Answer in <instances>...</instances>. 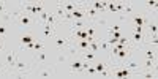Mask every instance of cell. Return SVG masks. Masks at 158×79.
<instances>
[{
  "label": "cell",
  "mask_w": 158,
  "mask_h": 79,
  "mask_svg": "<svg viewBox=\"0 0 158 79\" xmlns=\"http://www.w3.org/2000/svg\"><path fill=\"white\" fill-rule=\"evenodd\" d=\"M150 13H139V15H133L131 16V22L133 25H138V27H146L149 24V16Z\"/></svg>",
  "instance_id": "cell-1"
},
{
  "label": "cell",
  "mask_w": 158,
  "mask_h": 79,
  "mask_svg": "<svg viewBox=\"0 0 158 79\" xmlns=\"http://www.w3.org/2000/svg\"><path fill=\"white\" fill-rule=\"evenodd\" d=\"M70 38H65V36H56L54 35V40H52V44L57 51H63V48H68L70 46Z\"/></svg>",
  "instance_id": "cell-2"
},
{
  "label": "cell",
  "mask_w": 158,
  "mask_h": 79,
  "mask_svg": "<svg viewBox=\"0 0 158 79\" xmlns=\"http://www.w3.org/2000/svg\"><path fill=\"white\" fill-rule=\"evenodd\" d=\"M18 21H19V24L22 25V27L32 29V25H35V18L30 16V15H27V13H22V15L18 18Z\"/></svg>",
  "instance_id": "cell-3"
},
{
  "label": "cell",
  "mask_w": 158,
  "mask_h": 79,
  "mask_svg": "<svg viewBox=\"0 0 158 79\" xmlns=\"http://www.w3.org/2000/svg\"><path fill=\"white\" fill-rule=\"evenodd\" d=\"M16 62H18V54L16 52H8V54L5 56V67L8 68V70H11L13 67L16 65Z\"/></svg>",
  "instance_id": "cell-4"
},
{
  "label": "cell",
  "mask_w": 158,
  "mask_h": 79,
  "mask_svg": "<svg viewBox=\"0 0 158 79\" xmlns=\"http://www.w3.org/2000/svg\"><path fill=\"white\" fill-rule=\"evenodd\" d=\"M71 18H73V21H81V19H85L84 2H81V5H79L76 10H73V11H71Z\"/></svg>",
  "instance_id": "cell-5"
},
{
  "label": "cell",
  "mask_w": 158,
  "mask_h": 79,
  "mask_svg": "<svg viewBox=\"0 0 158 79\" xmlns=\"http://www.w3.org/2000/svg\"><path fill=\"white\" fill-rule=\"evenodd\" d=\"M84 62L82 60H73L71 62V65H70V70L73 71V73H77V74H81V73H84Z\"/></svg>",
  "instance_id": "cell-6"
},
{
  "label": "cell",
  "mask_w": 158,
  "mask_h": 79,
  "mask_svg": "<svg viewBox=\"0 0 158 79\" xmlns=\"http://www.w3.org/2000/svg\"><path fill=\"white\" fill-rule=\"evenodd\" d=\"M136 76L146 77V79H155V77H156V71H155V70H139Z\"/></svg>",
  "instance_id": "cell-7"
},
{
  "label": "cell",
  "mask_w": 158,
  "mask_h": 79,
  "mask_svg": "<svg viewBox=\"0 0 158 79\" xmlns=\"http://www.w3.org/2000/svg\"><path fill=\"white\" fill-rule=\"evenodd\" d=\"M144 59H150V60H156V48H152L147 44L146 48V52H144Z\"/></svg>",
  "instance_id": "cell-8"
},
{
  "label": "cell",
  "mask_w": 158,
  "mask_h": 79,
  "mask_svg": "<svg viewBox=\"0 0 158 79\" xmlns=\"http://www.w3.org/2000/svg\"><path fill=\"white\" fill-rule=\"evenodd\" d=\"M79 5H81V2H62V6H63L65 13H71V11L76 10Z\"/></svg>",
  "instance_id": "cell-9"
},
{
  "label": "cell",
  "mask_w": 158,
  "mask_h": 79,
  "mask_svg": "<svg viewBox=\"0 0 158 79\" xmlns=\"http://www.w3.org/2000/svg\"><path fill=\"white\" fill-rule=\"evenodd\" d=\"M52 13L56 15V18H57V19H60V21H62V18L65 16V10H63V6H62V2H59V3H56V5H54V10H52Z\"/></svg>",
  "instance_id": "cell-10"
},
{
  "label": "cell",
  "mask_w": 158,
  "mask_h": 79,
  "mask_svg": "<svg viewBox=\"0 0 158 79\" xmlns=\"http://www.w3.org/2000/svg\"><path fill=\"white\" fill-rule=\"evenodd\" d=\"M48 52H46V49H43V51H40V52H36V62L38 63H41V65H46L48 63Z\"/></svg>",
  "instance_id": "cell-11"
},
{
  "label": "cell",
  "mask_w": 158,
  "mask_h": 79,
  "mask_svg": "<svg viewBox=\"0 0 158 79\" xmlns=\"http://www.w3.org/2000/svg\"><path fill=\"white\" fill-rule=\"evenodd\" d=\"M33 41H36V38H35L33 35H30V33H27V35H24V36L21 38V44H22V46H25V44H29V43H33Z\"/></svg>",
  "instance_id": "cell-12"
},
{
  "label": "cell",
  "mask_w": 158,
  "mask_h": 79,
  "mask_svg": "<svg viewBox=\"0 0 158 79\" xmlns=\"http://www.w3.org/2000/svg\"><path fill=\"white\" fill-rule=\"evenodd\" d=\"M82 57H84L85 62H90V63H92V62H95V52H92V51L87 49V51L82 52Z\"/></svg>",
  "instance_id": "cell-13"
},
{
  "label": "cell",
  "mask_w": 158,
  "mask_h": 79,
  "mask_svg": "<svg viewBox=\"0 0 158 79\" xmlns=\"http://www.w3.org/2000/svg\"><path fill=\"white\" fill-rule=\"evenodd\" d=\"M98 48H100V51H103V52H109V49H111V46H109V43L106 41V40H98Z\"/></svg>",
  "instance_id": "cell-14"
},
{
  "label": "cell",
  "mask_w": 158,
  "mask_h": 79,
  "mask_svg": "<svg viewBox=\"0 0 158 79\" xmlns=\"http://www.w3.org/2000/svg\"><path fill=\"white\" fill-rule=\"evenodd\" d=\"M6 36H8V25L0 24V40H5Z\"/></svg>",
  "instance_id": "cell-15"
},
{
  "label": "cell",
  "mask_w": 158,
  "mask_h": 79,
  "mask_svg": "<svg viewBox=\"0 0 158 79\" xmlns=\"http://www.w3.org/2000/svg\"><path fill=\"white\" fill-rule=\"evenodd\" d=\"M108 67H109V65H108L106 62H98V63L95 65V70H97V73L100 74V73H103L104 70H106Z\"/></svg>",
  "instance_id": "cell-16"
},
{
  "label": "cell",
  "mask_w": 158,
  "mask_h": 79,
  "mask_svg": "<svg viewBox=\"0 0 158 79\" xmlns=\"http://www.w3.org/2000/svg\"><path fill=\"white\" fill-rule=\"evenodd\" d=\"M84 73H87V74H92V76H97V74H98V73H97V70H95V65H92V63H90L89 67L85 68V71H84Z\"/></svg>",
  "instance_id": "cell-17"
},
{
  "label": "cell",
  "mask_w": 158,
  "mask_h": 79,
  "mask_svg": "<svg viewBox=\"0 0 158 79\" xmlns=\"http://www.w3.org/2000/svg\"><path fill=\"white\" fill-rule=\"evenodd\" d=\"M146 6H147V10L149 11H152V10H156V0H147L146 2Z\"/></svg>",
  "instance_id": "cell-18"
},
{
  "label": "cell",
  "mask_w": 158,
  "mask_h": 79,
  "mask_svg": "<svg viewBox=\"0 0 158 79\" xmlns=\"http://www.w3.org/2000/svg\"><path fill=\"white\" fill-rule=\"evenodd\" d=\"M120 29H122L120 24H112L111 27L108 29V32H109V33H112V32H120Z\"/></svg>",
  "instance_id": "cell-19"
},
{
  "label": "cell",
  "mask_w": 158,
  "mask_h": 79,
  "mask_svg": "<svg viewBox=\"0 0 158 79\" xmlns=\"http://www.w3.org/2000/svg\"><path fill=\"white\" fill-rule=\"evenodd\" d=\"M122 36H123V33H122V32H112V33H111V38H115V40L122 38Z\"/></svg>",
  "instance_id": "cell-20"
},
{
  "label": "cell",
  "mask_w": 158,
  "mask_h": 79,
  "mask_svg": "<svg viewBox=\"0 0 158 79\" xmlns=\"http://www.w3.org/2000/svg\"><path fill=\"white\" fill-rule=\"evenodd\" d=\"M5 11H8L6 10V3L5 2H0V15H3Z\"/></svg>",
  "instance_id": "cell-21"
},
{
  "label": "cell",
  "mask_w": 158,
  "mask_h": 79,
  "mask_svg": "<svg viewBox=\"0 0 158 79\" xmlns=\"http://www.w3.org/2000/svg\"><path fill=\"white\" fill-rule=\"evenodd\" d=\"M40 77H51V71H41V73H38Z\"/></svg>",
  "instance_id": "cell-22"
},
{
  "label": "cell",
  "mask_w": 158,
  "mask_h": 79,
  "mask_svg": "<svg viewBox=\"0 0 158 79\" xmlns=\"http://www.w3.org/2000/svg\"><path fill=\"white\" fill-rule=\"evenodd\" d=\"M8 74V71L3 68V67H0V77H3V76H6Z\"/></svg>",
  "instance_id": "cell-23"
},
{
  "label": "cell",
  "mask_w": 158,
  "mask_h": 79,
  "mask_svg": "<svg viewBox=\"0 0 158 79\" xmlns=\"http://www.w3.org/2000/svg\"><path fill=\"white\" fill-rule=\"evenodd\" d=\"M57 62H59V63H62V62H65V56H62V54H59V57H57Z\"/></svg>",
  "instance_id": "cell-24"
}]
</instances>
